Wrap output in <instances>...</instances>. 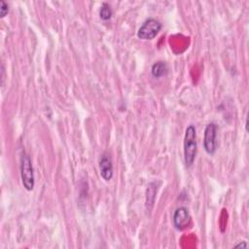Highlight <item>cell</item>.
Returning a JSON list of instances; mask_svg holds the SVG:
<instances>
[{"label": "cell", "instance_id": "1", "mask_svg": "<svg viewBox=\"0 0 249 249\" xmlns=\"http://www.w3.org/2000/svg\"><path fill=\"white\" fill-rule=\"evenodd\" d=\"M196 130L193 124H190L186 128L184 137V160L188 167L194 163L196 156Z\"/></svg>", "mask_w": 249, "mask_h": 249}, {"label": "cell", "instance_id": "2", "mask_svg": "<svg viewBox=\"0 0 249 249\" xmlns=\"http://www.w3.org/2000/svg\"><path fill=\"white\" fill-rule=\"evenodd\" d=\"M19 169H20V177H21V182L23 187L27 191H32L35 185L33 166H32V162L29 156L25 152H23L20 156Z\"/></svg>", "mask_w": 249, "mask_h": 249}, {"label": "cell", "instance_id": "3", "mask_svg": "<svg viewBox=\"0 0 249 249\" xmlns=\"http://www.w3.org/2000/svg\"><path fill=\"white\" fill-rule=\"evenodd\" d=\"M161 26L162 25L159 20L152 18H148L138 29L137 36L142 40H152L158 35Z\"/></svg>", "mask_w": 249, "mask_h": 249}, {"label": "cell", "instance_id": "4", "mask_svg": "<svg viewBox=\"0 0 249 249\" xmlns=\"http://www.w3.org/2000/svg\"><path fill=\"white\" fill-rule=\"evenodd\" d=\"M218 126L215 123H210L206 125L204 129V137H203V147L205 152L208 155H213L217 149L216 143V135H217Z\"/></svg>", "mask_w": 249, "mask_h": 249}, {"label": "cell", "instance_id": "5", "mask_svg": "<svg viewBox=\"0 0 249 249\" xmlns=\"http://www.w3.org/2000/svg\"><path fill=\"white\" fill-rule=\"evenodd\" d=\"M191 223V215L186 207H179L174 211L173 214V225L174 227L182 231L186 229Z\"/></svg>", "mask_w": 249, "mask_h": 249}, {"label": "cell", "instance_id": "6", "mask_svg": "<svg viewBox=\"0 0 249 249\" xmlns=\"http://www.w3.org/2000/svg\"><path fill=\"white\" fill-rule=\"evenodd\" d=\"M100 176L105 181H110L113 177V163L110 156L104 153L99 160Z\"/></svg>", "mask_w": 249, "mask_h": 249}, {"label": "cell", "instance_id": "7", "mask_svg": "<svg viewBox=\"0 0 249 249\" xmlns=\"http://www.w3.org/2000/svg\"><path fill=\"white\" fill-rule=\"evenodd\" d=\"M167 72H168V67L164 61H158L154 63L151 69V73L155 78H160L162 76H165Z\"/></svg>", "mask_w": 249, "mask_h": 249}, {"label": "cell", "instance_id": "8", "mask_svg": "<svg viewBox=\"0 0 249 249\" xmlns=\"http://www.w3.org/2000/svg\"><path fill=\"white\" fill-rule=\"evenodd\" d=\"M156 184L157 182H152L149 184V187L147 189V196H146V206H147V209H151L153 204H154V201H155V197H156V193H157V189L158 188H155L156 187Z\"/></svg>", "mask_w": 249, "mask_h": 249}, {"label": "cell", "instance_id": "9", "mask_svg": "<svg viewBox=\"0 0 249 249\" xmlns=\"http://www.w3.org/2000/svg\"><path fill=\"white\" fill-rule=\"evenodd\" d=\"M112 10H111V7L109 6V4L107 3H103L100 7V10H99V17L101 19L103 20H108L111 18L112 17Z\"/></svg>", "mask_w": 249, "mask_h": 249}, {"label": "cell", "instance_id": "10", "mask_svg": "<svg viewBox=\"0 0 249 249\" xmlns=\"http://www.w3.org/2000/svg\"><path fill=\"white\" fill-rule=\"evenodd\" d=\"M9 12V6L8 4L3 1V0H0V17L1 18H4Z\"/></svg>", "mask_w": 249, "mask_h": 249}, {"label": "cell", "instance_id": "11", "mask_svg": "<svg viewBox=\"0 0 249 249\" xmlns=\"http://www.w3.org/2000/svg\"><path fill=\"white\" fill-rule=\"evenodd\" d=\"M235 247H236V248H238V247H241V248H246V247H247V244H246V242H245V241H242V242H240L239 244L235 245Z\"/></svg>", "mask_w": 249, "mask_h": 249}]
</instances>
